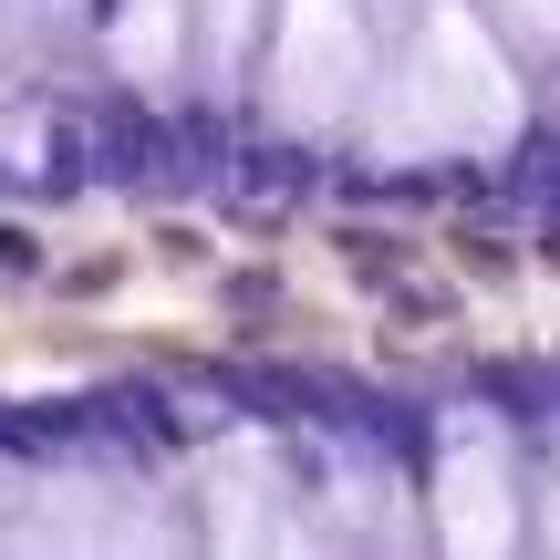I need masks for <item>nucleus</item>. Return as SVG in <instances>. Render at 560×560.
I'll return each instance as SVG.
<instances>
[{
	"mask_svg": "<svg viewBox=\"0 0 560 560\" xmlns=\"http://www.w3.org/2000/svg\"><path fill=\"white\" fill-rule=\"evenodd\" d=\"M520 125H529L520 52L478 21V0H425L374 83V156L395 166L499 156V145H520Z\"/></svg>",
	"mask_w": 560,
	"mask_h": 560,
	"instance_id": "1",
	"label": "nucleus"
},
{
	"mask_svg": "<svg viewBox=\"0 0 560 560\" xmlns=\"http://www.w3.org/2000/svg\"><path fill=\"white\" fill-rule=\"evenodd\" d=\"M374 62H384V32L363 21V0H270V32H260V115L291 125V136H332V125L363 115Z\"/></svg>",
	"mask_w": 560,
	"mask_h": 560,
	"instance_id": "2",
	"label": "nucleus"
},
{
	"mask_svg": "<svg viewBox=\"0 0 560 560\" xmlns=\"http://www.w3.org/2000/svg\"><path fill=\"white\" fill-rule=\"evenodd\" d=\"M529 540V499H520V457H509L499 416H446L436 478H425V550L436 560H520Z\"/></svg>",
	"mask_w": 560,
	"mask_h": 560,
	"instance_id": "3",
	"label": "nucleus"
},
{
	"mask_svg": "<svg viewBox=\"0 0 560 560\" xmlns=\"http://www.w3.org/2000/svg\"><path fill=\"white\" fill-rule=\"evenodd\" d=\"M280 457L260 436H229L219 467H208V499H198V560H270L280 550Z\"/></svg>",
	"mask_w": 560,
	"mask_h": 560,
	"instance_id": "4",
	"label": "nucleus"
},
{
	"mask_svg": "<svg viewBox=\"0 0 560 560\" xmlns=\"http://www.w3.org/2000/svg\"><path fill=\"white\" fill-rule=\"evenodd\" d=\"M0 560H104V478L32 467L0 509Z\"/></svg>",
	"mask_w": 560,
	"mask_h": 560,
	"instance_id": "5",
	"label": "nucleus"
},
{
	"mask_svg": "<svg viewBox=\"0 0 560 560\" xmlns=\"http://www.w3.org/2000/svg\"><path fill=\"white\" fill-rule=\"evenodd\" d=\"M104 52L136 94H177L187 73V0H104Z\"/></svg>",
	"mask_w": 560,
	"mask_h": 560,
	"instance_id": "6",
	"label": "nucleus"
},
{
	"mask_svg": "<svg viewBox=\"0 0 560 560\" xmlns=\"http://www.w3.org/2000/svg\"><path fill=\"white\" fill-rule=\"evenodd\" d=\"M260 32H270V0H187V52H198L208 94H240V83H249Z\"/></svg>",
	"mask_w": 560,
	"mask_h": 560,
	"instance_id": "7",
	"label": "nucleus"
},
{
	"mask_svg": "<svg viewBox=\"0 0 560 560\" xmlns=\"http://www.w3.org/2000/svg\"><path fill=\"white\" fill-rule=\"evenodd\" d=\"M198 529L177 520L166 488H104V560H187Z\"/></svg>",
	"mask_w": 560,
	"mask_h": 560,
	"instance_id": "8",
	"label": "nucleus"
},
{
	"mask_svg": "<svg viewBox=\"0 0 560 560\" xmlns=\"http://www.w3.org/2000/svg\"><path fill=\"white\" fill-rule=\"evenodd\" d=\"M478 21H488L520 62H560V0H478Z\"/></svg>",
	"mask_w": 560,
	"mask_h": 560,
	"instance_id": "9",
	"label": "nucleus"
},
{
	"mask_svg": "<svg viewBox=\"0 0 560 560\" xmlns=\"http://www.w3.org/2000/svg\"><path fill=\"white\" fill-rule=\"evenodd\" d=\"M540 540H550V560H560V467H550V488H540Z\"/></svg>",
	"mask_w": 560,
	"mask_h": 560,
	"instance_id": "10",
	"label": "nucleus"
},
{
	"mask_svg": "<svg viewBox=\"0 0 560 560\" xmlns=\"http://www.w3.org/2000/svg\"><path fill=\"white\" fill-rule=\"evenodd\" d=\"M52 11H62V0H52Z\"/></svg>",
	"mask_w": 560,
	"mask_h": 560,
	"instance_id": "11",
	"label": "nucleus"
}]
</instances>
